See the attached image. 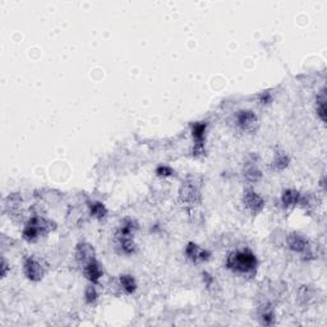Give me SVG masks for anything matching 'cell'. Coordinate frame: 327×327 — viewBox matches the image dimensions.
I'll return each instance as SVG.
<instances>
[{
	"label": "cell",
	"mask_w": 327,
	"mask_h": 327,
	"mask_svg": "<svg viewBox=\"0 0 327 327\" xmlns=\"http://www.w3.org/2000/svg\"><path fill=\"white\" fill-rule=\"evenodd\" d=\"M226 267L239 275H252L257 269V258L249 249H239L226 258Z\"/></svg>",
	"instance_id": "obj_1"
},
{
	"label": "cell",
	"mask_w": 327,
	"mask_h": 327,
	"mask_svg": "<svg viewBox=\"0 0 327 327\" xmlns=\"http://www.w3.org/2000/svg\"><path fill=\"white\" fill-rule=\"evenodd\" d=\"M55 229V224L52 221L43 219V217L35 216L26 224L23 229V238L27 242H35L41 235L49 234Z\"/></svg>",
	"instance_id": "obj_2"
},
{
	"label": "cell",
	"mask_w": 327,
	"mask_h": 327,
	"mask_svg": "<svg viewBox=\"0 0 327 327\" xmlns=\"http://www.w3.org/2000/svg\"><path fill=\"white\" fill-rule=\"evenodd\" d=\"M235 122H237L238 127L244 132H248V133H252L258 128L257 115L251 110L238 111L237 116H235Z\"/></svg>",
	"instance_id": "obj_3"
},
{
	"label": "cell",
	"mask_w": 327,
	"mask_h": 327,
	"mask_svg": "<svg viewBox=\"0 0 327 327\" xmlns=\"http://www.w3.org/2000/svg\"><path fill=\"white\" fill-rule=\"evenodd\" d=\"M179 198L183 203L197 205L201 202V193L198 185L194 182H187L182 185L179 192Z\"/></svg>",
	"instance_id": "obj_4"
},
{
	"label": "cell",
	"mask_w": 327,
	"mask_h": 327,
	"mask_svg": "<svg viewBox=\"0 0 327 327\" xmlns=\"http://www.w3.org/2000/svg\"><path fill=\"white\" fill-rule=\"evenodd\" d=\"M243 205L247 211H249L252 215H257L264 210L265 201L253 189H248V191L244 192Z\"/></svg>",
	"instance_id": "obj_5"
},
{
	"label": "cell",
	"mask_w": 327,
	"mask_h": 327,
	"mask_svg": "<svg viewBox=\"0 0 327 327\" xmlns=\"http://www.w3.org/2000/svg\"><path fill=\"white\" fill-rule=\"evenodd\" d=\"M23 272L26 278L31 281H40L43 278L45 270L36 258L29 257L24 261Z\"/></svg>",
	"instance_id": "obj_6"
},
{
	"label": "cell",
	"mask_w": 327,
	"mask_h": 327,
	"mask_svg": "<svg viewBox=\"0 0 327 327\" xmlns=\"http://www.w3.org/2000/svg\"><path fill=\"white\" fill-rule=\"evenodd\" d=\"M75 260L82 267L95 260V249L88 243H79L75 248Z\"/></svg>",
	"instance_id": "obj_7"
},
{
	"label": "cell",
	"mask_w": 327,
	"mask_h": 327,
	"mask_svg": "<svg viewBox=\"0 0 327 327\" xmlns=\"http://www.w3.org/2000/svg\"><path fill=\"white\" fill-rule=\"evenodd\" d=\"M83 274L91 283L96 284V283H99L100 278L102 276V270L100 264L95 260H92L91 262H88L87 265L83 266Z\"/></svg>",
	"instance_id": "obj_8"
},
{
	"label": "cell",
	"mask_w": 327,
	"mask_h": 327,
	"mask_svg": "<svg viewBox=\"0 0 327 327\" xmlns=\"http://www.w3.org/2000/svg\"><path fill=\"white\" fill-rule=\"evenodd\" d=\"M288 246L293 252L302 253L308 248V241L303 235L298 234V233H293L288 237Z\"/></svg>",
	"instance_id": "obj_9"
},
{
	"label": "cell",
	"mask_w": 327,
	"mask_h": 327,
	"mask_svg": "<svg viewBox=\"0 0 327 327\" xmlns=\"http://www.w3.org/2000/svg\"><path fill=\"white\" fill-rule=\"evenodd\" d=\"M244 177L248 182L251 183H256L261 179L262 177V173L258 169L257 162H256L255 157H249V160L247 161L246 166H244Z\"/></svg>",
	"instance_id": "obj_10"
},
{
	"label": "cell",
	"mask_w": 327,
	"mask_h": 327,
	"mask_svg": "<svg viewBox=\"0 0 327 327\" xmlns=\"http://www.w3.org/2000/svg\"><path fill=\"white\" fill-rule=\"evenodd\" d=\"M185 255L189 260H192L193 262H197V261H207L210 258V253L207 251H202L197 244L189 243L185 248Z\"/></svg>",
	"instance_id": "obj_11"
},
{
	"label": "cell",
	"mask_w": 327,
	"mask_h": 327,
	"mask_svg": "<svg viewBox=\"0 0 327 327\" xmlns=\"http://www.w3.org/2000/svg\"><path fill=\"white\" fill-rule=\"evenodd\" d=\"M299 198H301V194H299L298 191L296 189H287V191L283 192V196H281V202L285 207H290V206H294L299 202Z\"/></svg>",
	"instance_id": "obj_12"
},
{
	"label": "cell",
	"mask_w": 327,
	"mask_h": 327,
	"mask_svg": "<svg viewBox=\"0 0 327 327\" xmlns=\"http://www.w3.org/2000/svg\"><path fill=\"white\" fill-rule=\"evenodd\" d=\"M120 285H122L123 290H124L127 294H133L136 292V280L133 279V276L130 275H122L120 276Z\"/></svg>",
	"instance_id": "obj_13"
},
{
	"label": "cell",
	"mask_w": 327,
	"mask_h": 327,
	"mask_svg": "<svg viewBox=\"0 0 327 327\" xmlns=\"http://www.w3.org/2000/svg\"><path fill=\"white\" fill-rule=\"evenodd\" d=\"M326 96H325V88L317 96V114L321 118L322 122H326Z\"/></svg>",
	"instance_id": "obj_14"
},
{
	"label": "cell",
	"mask_w": 327,
	"mask_h": 327,
	"mask_svg": "<svg viewBox=\"0 0 327 327\" xmlns=\"http://www.w3.org/2000/svg\"><path fill=\"white\" fill-rule=\"evenodd\" d=\"M289 164V157L287 156L285 152H279L275 155V160L272 162V166L275 170H284Z\"/></svg>",
	"instance_id": "obj_15"
},
{
	"label": "cell",
	"mask_w": 327,
	"mask_h": 327,
	"mask_svg": "<svg viewBox=\"0 0 327 327\" xmlns=\"http://www.w3.org/2000/svg\"><path fill=\"white\" fill-rule=\"evenodd\" d=\"M106 209L101 202H93L90 205V214L91 216L97 217V219H102L106 215Z\"/></svg>",
	"instance_id": "obj_16"
},
{
	"label": "cell",
	"mask_w": 327,
	"mask_h": 327,
	"mask_svg": "<svg viewBox=\"0 0 327 327\" xmlns=\"http://www.w3.org/2000/svg\"><path fill=\"white\" fill-rule=\"evenodd\" d=\"M261 324L266 325V326H270V325L274 324V312L270 308H265V311L260 315Z\"/></svg>",
	"instance_id": "obj_17"
},
{
	"label": "cell",
	"mask_w": 327,
	"mask_h": 327,
	"mask_svg": "<svg viewBox=\"0 0 327 327\" xmlns=\"http://www.w3.org/2000/svg\"><path fill=\"white\" fill-rule=\"evenodd\" d=\"M96 298H97V293H96L95 288L91 285V287H88L86 289V301H87V303H93V302L96 301Z\"/></svg>",
	"instance_id": "obj_18"
},
{
	"label": "cell",
	"mask_w": 327,
	"mask_h": 327,
	"mask_svg": "<svg viewBox=\"0 0 327 327\" xmlns=\"http://www.w3.org/2000/svg\"><path fill=\"white\" fill-rule=\"evenodd\" d=\"M156 173L159 174L160 177H168V175H171L173 174V169L169 168V166H159L156 170Z\"/></svg>",
	"instance_id": "obj_19"
},
{
	"label": "cell",
	"mask_w": 327,
	"mask_h": 327,
	"mask_svg": "<svg viewBox=\"0 0 327 327\" xmlns=\"http://www.w3.org/2000/svg\"><path fill=\"white\" fill-rule=\"evenodd\" d=\"M8 265H6V262H5V260H3V262H1V276H3V278H5V275H6V270H8Z\"/></svg>",
	"instance_id": "obj_20"
},
{
	"label": "cell",
	"mask_w": 327,
	"mask_h": 327,
	"mask_svg": "<svg viewBox=\"0 0 327 327\" xmlns=\"http://www.w3.org/2000/svg\"><path fill=\"white\" fill-rule=\"evenodd\" d=\"M270 100V93L269 92H265L264 95H262V99H261V102H264V104H266L267 101Z\"/></svg>",
	"instance_id": "obj_21"
}]
</instances>
